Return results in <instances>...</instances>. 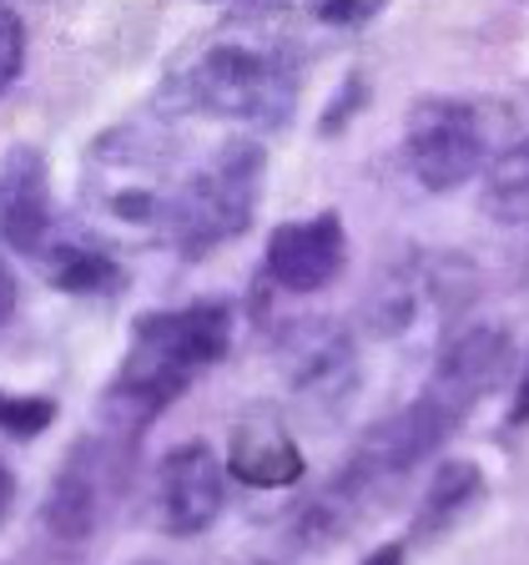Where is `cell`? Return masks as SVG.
Returning a JSON list of instances; mask_svg holds the SVG:
<instances>
[{
  "label": "cell",
  "mask_w": 529,
  "mask_h": 565,
  "mask_svg": "<svg viewBox=\"0 0 529 565\" xmlns=\"http://www.w3.org/2000/svg\"><path fill=\"white\" fill-rule=\"evenodd\" d=\"M233 349V308L227 303H187L156 308L131 323V349L117 379L101 388V424L121 439H141L162 419L166 404L187 394V384Z\"/></svg>",
  "instance_id": "6da1fadb"
},
{
  "label": "cell",
  "mask_w": 529,
  "mask_h": 565,
  "mask_svg": "<svg viewBox=\"0 0 529 565\" xmlns=\"http://www.w3.org/2000/svg\"><path fill=\"white\" fill-rule=\"evenodd\" d=\"M176 106L223 121H258L282 127L298 102V56L272 41L223 35L202 46L176 76Z\"/></svg>",
  "instance_id": "7a4b0ae2"
},
{
  "label": "cell",
  "mask_w": 529,
  "mask_h": 565,
  "mask_svg": "<svg viewBox=\"0 0 529 565\" xmlns=\"http://www.w3.org/2000/svg\"><path fill=\"white\" fill-rule=\"evenodd\" d=\"M262 192V152L252 141H227L223 152L212 157L187 188L166 202V237L176 253L202 258L227 237H242L252 227Z\"/></svg>",
  "instance_id": "3957f363"
},
{
  "label": "cell",
  "mask_w": 529,
  "mask_h": 565,
  "mask_svg": "<svg viewBox=\"0 0 529 565\" xmlns=\"http://www.w3.org/2000/svg\"><path fill=\"white\" fill-rule=\"evenodd\" d=\"M131 449L137 439H121L111 429L76 439L41 505V530L56 535L61 545H86L91 535H101L131 490V465H137Z\"/></svg>",
  "instance_id": "277c9868"
},
{
  "label": "cell",
  "mask_w": 529,
  "mask_h": 565,
  "mask_svg": "<svg viewBox=\"0 0 529 565\" xmlns=\"http://www.w3.org/2000/svg\"><path fill=\"white\" fill-rule=\"evenodd\" d=\"M494 111L484 102H464V96H423L413 102L409 121H403V157L419 188L429 192H454L464 188L474 172L489 167L494 152Z\"/></svg>",
  "instance_id": "5b68a950"
},
{
  "label": "cell",
  "mask_w": 529,
  "mask_h": 565,
  "mask_svg": "<svg viewBox=\"0 0 529 565\" xmlns=\"http://www.w3.org/2000/svg\"><path fill=\"white\" fill-rule=\"evenodd\" d=\"M91 192L106 217H117V223H131V227L162 223L166 217L162 152L131 127L101 137L96 141V157H91Z\"/></svg>",
  "instance_id": "8992f818"
},
{
  "label": "cell",
  "mask_w": 529,
  "mask_h": 565,
  "mask_svg": "<svg viewBox=\"0 0 529 565\" xmlns=\"http://www.w3.org/2000/svg\"><path fill=\"white\" fill-rule=\"evenodd\" d=\"M227 505V465L207 439H187L162 455L156 465V510H162V530L187 541L202 535Z\"/></svg>",
  "instance_id": "52a82bcc"
},
{
  "label": "cell",
  "mask_w": 529,
  "mask_h": 565,
  "mask_svg": "<svg viewBox=\"0 0 529 565\" xmlns=\"http://www.w3.org/2000/svg\"><path fill=\"white\" fill-rule=\"evenodd\" d=\"M348 263V233H343L338 212H317L303 223H282L268 237L262 253V278L278 282L282 294H317Z\"/></svg>",
  "instance_id": "ba28073f"
},
{
  "label": "cell",
  "mask_w": 529,
  "mask_h": 565,
  "mask_svg": "<svg viewBox=\"0 0 529 565\" xmlns=\"http://www.w3.org/2000/svg\"><path fill=\"white\" fill-rule=\"evenodd\" d=\"M0 237L25 258H41L56 237V207H51L41 147H11L0 162Z\"/></svg>",
  "instance_id": "9c48e42d"
},
{
  "label": "cell",
  "mask_w": 529,
  "mask_h": 565,
  "mask_svg": "<svg viewBox=\"0 0 529 565\" xmlns=\"http://www.w3.org/2000/svg\"><path fill=\"white\" fill-rule=\"evenodd\" d=\"M509 364H515V339H509L505 329L484 323V329L458 333V339L439 353L434 379H429V384H434L444 399H454L458 409L469 414L474 404L489 399L494 388L505 384Z\"/></svg>",
  "instance_id": "30bf717a"
},
{
  "label": "cell",
  "mask_w": 529,
  "mask_h": 565,
  "mask_svg": "<svg viewBox=\"0 0 529 565\" xmlns=\"http://www.w3.org/2000/svg\"><path fill=\"white\" fill-rule=\"evenodd\" d=\"M227 475L242 484H258V490H282V484H298L307 475L303 449L298 439L282 429L268 414H252L233 429L227 439Z\"/></svg>",
  "instance_id": "8fae6325"
},
{
  "label": "cell",
  "mask_w": 529,
  "mask_h": 565,
  "mask_svg": "<svg viewBox=\"0 0 529 565\" xmlns=\"http://www.w3.org/2000/svg\"><path fill=\"white\" fill-rule=\"evenodd\" d=\"M484 494V470L474 465V459H444L434 470V480H429V494H423L419 515L409 520V530H403V545H423V541H439L449 525H454L464 510L479 505Z\"/></svg>",
  "instance_id": "7c38bea8"
},
{
  "label": "cell",
  "mask_w": 529,
  "mask_h": 565,
  "mask_svg": "<svg viewBox=\"0 0 529 565\" xmlns=\"http://www.w3.org/2000/svg\"><path fill=\"white\" fill-rule=\"evenodd\" d=\"M41 268H46L51 288L76 298H111L127 288V268H121L106 247L96 243H76V237H51L46 253H41Z\"/></svg>",
  "instance_id": "4fadbf2b"
},
{
  "label": "cell",
  "mask_w": 529,
  "mask_h": 565,
  "mask_svg": "<svg viewBox=\"0 0 529 565\" xmlns=\"http://www.w3.org/2000/svg\"><path fill=\"white\" fill-rule=\"evenodd\" d=\"M484 207H489V217H499V223L529 227V141H519L515 152L489 162Z\"/></svg>",
  "instance_id": "5bb4252c"
},
{
  "label": "cell",
  "mask_w": 529,
  "mask_h": 565,
  "mask_svg": "<svg viewBox=\"0 0 529 565\" xmlns=\"http://www.w3.org/2000/svg\"><path fill=\"white\" fill-rule=\"evenodd\" d=\"M56 424V399L51 394H6L0 388V435L6 439H35Z\"/></svg>",
  "instance_id": "9a60e30c"
},
{
  "label": "cell",
  "mask_w": 529,
  "mask_h": 565,
  "mask_svg": "<svg viewBox=\"0 0 529 565\" xmlns=\"http://www.w3.org/2000/svg\"><path fill=\"white\" fill-rule=\"evenodd\" d=\"M21 66H25V25H21V15L0 0V92L21 76Z\"/></svg>",
  "instance_id": "2e32d148"
},
{
  "label": "cell",
  "mask_w": 529,
  "mask_h": 565,
  "mask_svg": "<svg viewBox=\"0 0 529 565\" xmlns=\"http://www.w3.org/2000/svg\"><path fill=\"white\" fill-rule=\"evenodd\" d=\"M364 102H368V86H364V76H358V71H353L348 82L338 86V96H333V106L328 111H323V121H317V131H323V137H338L343 131V117H358V111H364Z\"/></svg>",
  "instance_id": "e0dca14e"
},
{
  "label": "cell",
  "mask_w": 529,
  "mask_h": 565,
  "mask_svg": "<svg viewBox=\"0 0 529 565\" xmlns=\"http://www.w3.org/2000/svg\"><path fill=\"white\" fill-rule=\"evenodd\" d=\"M388 0H307V11L323 25H368Z\"/></svg>",
  "instance_id": "ac0fdd59"
},
{
  "label": "cell",
  "mask_w": 529,
  "mask_h": 565,
  "mask_svg": "<svg viewBox=\"0 0 529 565\" xmlns=\"http://www.w3.org/2000/svg\"><path fill=\"white\" fill-rule=\"evenodd\" d=\"M212 6H227V11H237V15H252V21H262V15H278L288 0H212Z\"/></svg>",
  "instance_id": "d6986e66"
},
{
  "label": "cell",
  "mask_w": 529,
  "mask_h": 565,
  "mask_svg": "<svg viewBox=\"0 0 529 565\" xmlns=\"http://www.w3.org/2000/svg\"><path fill=\"white\" fill-rule=\"evenodd\" d=\"M509 424H529V359H525V374H519L515 404H509Z\"/></svg>",
  "instance_id": "ffe728a7"
},
{
  "label": "cell",
  "mask_w": 529,
  "mask_h": 565,
  "mask_svg": "<svg viewBox=\"0 0 529 565\" xmlns=\"http://www.w3.org/2000/svg\"><path fill=\"white\" fill-rule=\"evenodd\" d=\"M15 313V278H11V268L0 263V323Z\"/></svg>",
  "instance_id": "44dd1931"
},
{
  "label": "cell",
  "mask_w": 529,
  "mask_h": 565,
  "mask_svg": "<svg viewBox=\"0 0 529 565\" xmlns=\"http://www.w3.org/2000/svg\"><path fill=\"white\" fill-rule=\"evenodd\" d=\"M11 505H15V475L0 465V520L11 515Z\"/></svg>",
  "instance_id": "7402d4cb"
}]
</instances>
